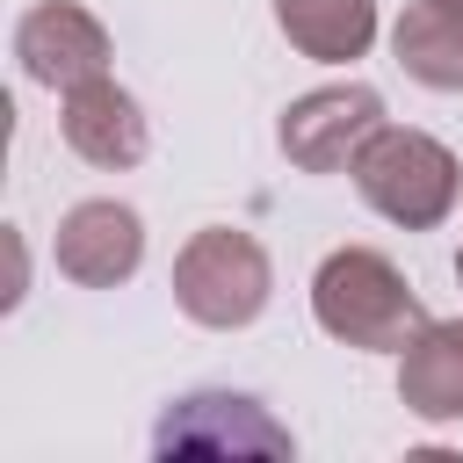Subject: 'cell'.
I'll return each instance as SVG.
<instances>
[{"label": "cell", "mask_w": 463, "mask_h": 463, "mask_svg": "<svg viewBox=\"0 0 463 463\" xmlns=\"http://www.w3.org/2000/svg\"><path fill=\"white\" fill-rule=\"evenodd\" d=\"M456 282H463V253H456Z\"/></svg>", "instance_id": "cell-12"}, {"label": "cell", "mask_w": 463, "mask_h": 463, "mask_svg": "<svg viewBox=\"0 0 463 463\" xmlns=\"http://www.w3.org/2000/svg\"><path fill=\"white\" fill-rule=\"evenodd\" d=\"M347 174H354L362 203L383 210V217L405 224V232L441 224L449 203H456V159H449V145H434L427 130H391V123H376Z\"/></svg>", "instance_id": "cell-2"}, {"label": "cell", "mask_w": 463, "mask_h": 463, "mask_svg": "<svg viewBox=\"0 0 463 463\" xmlns=\"http://www.w3.org/2000/svg\"><path fill=\"white\" fill-rule=\"evenodd\" d=\"M65 145L94 166H137L145 159V116L137 101L101 72V80H80L65 94Z\"/></svg>", "instance_id": "cell-8"}, {"label": "cell", "mask_w": 463, "mask_h": 463, "mask_svg": "<svg viewBox=\"0 0 463 463\" xmlns=\"http://www.w3.org/2000/svg\"><path fill=\"white\" fill-rule=\"evenodd\" d=\"M398 398H405L420 420H463V318L420 326V333L405 340Z\"/></svg>", "instance_id": "cell-9"}, {"label": "cell", "mask_w": 463, "mask_h": 463, "mask_svg": "<svg viewBox=\"0 0 463 463\" xmlns=\"http://www.w3.org/2000/svg\"><path fill=\"white\" fill-rule=\"evenodd\" d=\"M174 297H181V311L195 318V326H253L260 318V304H268V253L246 239V232H232V224H210V232H195L188 246H181V260H174Z\"/></svg>", "instance_id": "cell-3"}, {"label": "cell", "mask_w": 463, "mask_h": 463, "mask_svg": "<svg viewBox=\"0 0 463 463\" xmlns=\"http://www.w3.org/2000/svg\"><path fill=\"white\" fill-rule=\"evenodd\" d=\"M311 311H318V326H326L333 340H347V347H405V340L427 326L412 282H405L383 253H369V246H340V253L318 268Z\"/></svg>", "instance_id": "cell-1"}, {"label": "cell", "mask_w": 463, "mask_h": 463, "mask_svg": "<svg viewBox=\"0 0 463 463\" xmlns=\"http://www.w3.org/2000/svg\"><path fill=\"white\" fill-rule=\"evenodd\" d=\"M14 58H22V72H29L36 87L72 94L80 80H101V72H109V36H101V22H94L87 7L43 0V7H29L22 29H14Z\"/></svg>", "instance_id": "cell-5"}, {"label": "cell", "mask_w": 463, "mask_h": 463, "mask_svg": "<svg viewBox=\"0 0 463 463\" xmlns=\"http://www.w3.org/2000/svg\"><path fill=\"white\" fill-rule=\"evenodd\" d=\"M398 65L427 87H463V7L456 0H412L398 14Z\"/></svg>", "instance_id": "cell-11"}, {"label": "cell", "mask_w": 463, "mask_h": 463, "mask_svg": "<svg viewBox=\"0 0 463 463\" xmlns=\"http://www.w3.org/2000/svg\"><path fill=\"white\" fill-rule=\"evenodd\" d=\"M137 260H145V232H137V210H130V203L94 195V203L65 210V224H58V268H65L72 282L109 289V282H123Z\"/></svg>", "instance_id": "cell-7"}, {"label": "cell", "mask_w": 463, "mask_h": 463, "mask_svg": "<svg viewBox=\"0 0 463 463\" xmlns=\"http://www.w3.org/2000/svg\"><path fill=\"white\" fill-rule=\"evenodd\" d=\"M456 7H463V0H456Z\"/></svg>", "instance_id": "cell-13"}, {"label": "cell", "mask_w": 463, "mask_h": 463, "mask_svg": "<svg viewBox=\"0 0 463 463\" xmlns=\"http://www.w3.org/2000/svg\"><path fill=\"white\" fill-rule=\"evenodd\" d=\"M159 456H289L297 441L253 405V398H232V391H195L181 398L159 434H152Z\"/></svg>", "instance_id": "cell-4"}, {"label": "cell", "mask_w": 463, "mask_h": 463, "mask_svg": "<svg viewBox=\"0 0 463 463\" xmlns=\"http://www.w3.org/2000/svg\"><path fill=\"white\" fill-rule=\"evenodd\" d=\"M275 22H282V36H289L304 58L347 65V58H362L369 36H376V0H275Z\"/></svg>", "instance_id": "cell-10"}, {"label": "cell", "mask_w": 463, "mask_h": 463, "mask_svg": "<svg viewBox=\"0 0 463 463\" xmlns=\"http://www.w3.org/2000/svg\"><path fill=\"white\" fill-rule=\"evenodd\" d=\"M376 123H383V101L369 87H318L282 116V152L304 174H340V166H354V152L369 145Z\"/></svg>", "instance_id": "cell-6"}]
</instances>
